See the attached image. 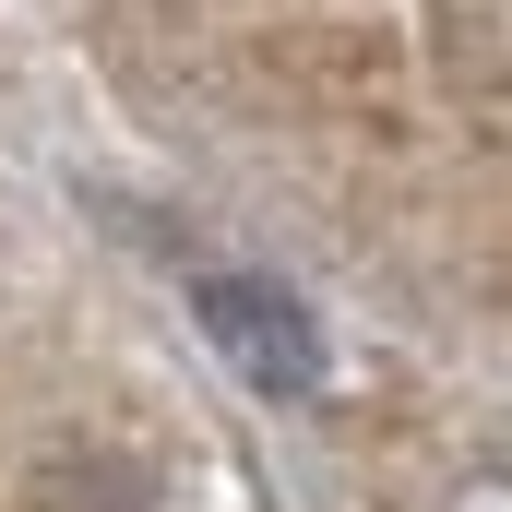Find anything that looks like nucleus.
<instances>
[{
    "label": "nucleus",
    "instance_id": "obj_1",
    "mask_svg": "<svg viewBox=\"0 0 512 512\" xmlns=\"http://www.w3.org/2000/svg\"><path fill=\"white\" fill-rule=\"evenodd\" d=\"M191 322L215 334V358L251 393H274V405L322 393V322H310L274 274H191Z\"/></svg>",
    "mask_w": 512,
    "mask_h": 512
}]
</instances>
